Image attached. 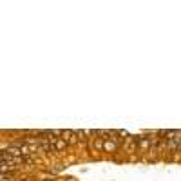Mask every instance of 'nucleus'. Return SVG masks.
I'll return each mask as SVG.
<instances>
[{
	"instance_id": "f257e3e1",
	"label": "nucleus",
	"mask_w": 181,
	"mask_h": 181,
	"mask_svg": "<svg viewBox=\"0 0 181 181\" xmlns=\"http://www.w3.org/2000/svg\"><path fill=\"white\" fill-rule=\"evenodd\" d=\"M60 139H64L65 143H67V147H69V145H78V143H80V136H78L76 130H62Z\"/></svg>"
},
{
	"instance_id": "7ed1b4c3",
	"label": "nucleus",
	"mask_w": 181,
	"mask_h": 181,
	"mask_svg": "<svg viewBox=\"0 0 181 181\" xmlns=\"http://www.w3.org/2000/svg\"><path fill=\"white\" fill-rule=\"evenodd\" d=\"M53 143H54V150H56V152H60V150H65V149H67V143H65L64 139H60V138L54 139Z\"/></svg>"
},
{
	"instance_id": "f03ea898",
	"label": "nucleus",
	"mask_w": 181,
	"mask_h": 181,
	"mask_svg": "<svg viewBox=\"0 0 181 181\" xmlns=\"http://www.w3.org/2000/svg\"><path fill=\"white\" fill-rule=\"evenodd\" d=\"M118 150H120V143L112 141V139H103L102 152H107V154H116Z\"/></svg>"
}]
</instances>
